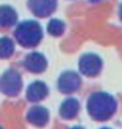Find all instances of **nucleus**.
I'll return each mask as SVG.
<instances>
[{
  "label": "nucleus",
  "mask_w": 122,
  "mask_h": 129,
  "mask_svg": "<svg viewBox=\"0 0 122 129\" xmlns=\"http://www.w3.org/2000/svg\"><path fill=\"white\" fill-rule=\"evenodd\" d=\"M82 84L81 77L74 71H65L58 78V89L63 94H72L79 89Z\"/></svg>",
  "instance_id": "nucleus-6"
},
{
  "label": "nucleus",
  "mask_w": 122,
  "mask_h": 129,
  "mask_svg": "<svg viewBox=\"0 0 122 129\" xmlns=\"http://www.w3.org/2000/svg\"><path fill=\"white\" fill-rule=\"evenodd\" d=\"M102 59L95 53H85L79 59V72L87 77H95L102 71Z\"/></svg>",
  "instance_id": "nucleus-3"
},
{
  "label": "nucleus",
  "mask_w": 122,
  "mask_h": 129,
  "mask_svg": "<svg viewBox=\"0 0 122 129\" xmlns=\"http://www.w3.org/2000/svg\"><path fill=\"white\" fill-rule=\"evenodd\" d=\"M46 31L50 36L60 37L65 31V24L60 19H51L47 24Z\"/></svg>",
  "instance_id": "nucleus-12"
},
{
  "label": "nucleus",
  "mask_w": 122,
  "mask_h": 129,
  "mask_svg": "<svg viewBox=\"0 0 122 129\" xmlns=\"http://www.w3.org/2000/svg\"><path fill=\"white\" fill-rule=\"evenodd\" d=\"M70 129H83V128H81L79 125H76V127H72V128H70Z\"/></svg>",
  "instance_id": "nucleus-16"
},
{
  "label": "nucleus",
  "mask_w": 122,
  "mask_h": 129,
  "mask_svg": "<svg viewBox=\"0 0 122 129\" xmlns=\"http://www.w3.org/2000/svg\"><path fill=\"white\" fill-rule=\"evenodd\" d=\"M13 52H14V43L7 37L0 38V57L8 58L13 55Z\"/></svg>",
  "instance_id": "nucleus-13"
},
{
  "label": "nucleus",
  "mask_w": 122,
  "mask_h": 129,
  "mask_svg": "<svg viewBox=\"0 0 122 129\" xmlns=\"http://www.w3.org/2000/svg\"><path fill=\"white\" fill-rule=\"evenodd\" d=\"M18 14L16 10L8 5L0 6V26L3 27H11L17 24Z\"/></svg>",
  "instance_id": "nucleus-11"
},
{
  "label": "nucleus",
  "mask_w": 122,
  "mask_h": 129,
  "mask_svg": "<svg viewBox=\"0 0 122 129\" xmlns=\"http://www.w3.org/2000/svg\"><path fill=\"white\" fill-rule=\"evenodd\" d=\"M16 40L24 47H36L43 39V28L35 20H25L18 24L14 31Z\"/></svg>",
  "instance_id": "nucleus-2"
},
{
  "label": "nucleus",
  "mask_w": 122,
  "mask_h": 129,
  "mask_svg": "<svg viewBox=\"0 0 122 129\" xmlns=\"http://www.w3.org/2000/svg\"><path fill=\"white\" fill-rule=\"evenodd\" d=\"M117 109L115 98L106 92H95L90 95L87 103V110L95 121H107L114 116Z\"/></svg>",
  "instance_id": "nucleus-1"
},
{
  "label": "nucleus",
  "mask_w": 122,
  "mask_h": 129,
  "mask_svg": "<svg viewBox=\"0 0 122 129\" xmlns=\"http://www.w3.org/2000/svg\"><path fill=\"white\" fill-rule=\"evenodd\" d=\"M101 129H110V128H107V127H104V128H101Z\"/></svg>",
  "instance_id": "nucleus-17"
},
{
  "label": "nucleus",
  "mask_w": 122,
  "mask_h": 129,
  "mask_svg": "<svg viewBox=\"0 0 122 129\" xmlns=\"http://www.w3.org/2000/svg\"><path fill=\"white\" fill-rule=\"evenodd\" d=\"M24 67L27 71L32 74H42L47 67L46 58L39 52H31L24 59Z\"/></svg>",
  "instance_id": "nucleus-7"
},
{
  "label": "nucleus",
  "mask_w": 122,
  "mask_h": 129,
  "mask_svg": "<svg viewBox=\"0 0 122 129\" xmlns=\"http://www.w3.org/2000/svg\"><path fill=\"white\" fill-rule=\"evenodd\" d=\"M49 117H50L49 111L44 107H40V106L31 107V109L28 110L27 116H26L27 121L32 125L38 127V128H42V127H44L46 124L49 122Z\"/></svg>",
  "instance_id": "nucleus-8"
},
{
  "label": "nucleus",
  "mask_w": 122,
  "mask_h": 129,
  "mask_svg": "<svg viewBox=\"0 0 122 129\" xmlns=\"http://www.w3.org/2000/svg\"><path fill=\"white\" fill-rule=\"evenodd\" d=\"M47 94H49V89L46 84L40 81H37L28 85L26 90V98L32 103H37V102L43 101L47 96Z\"/></svg>",
  "instance_id": "nucleus-9"
},
{
  "label": "nucleus",
  "mask_w": 122,
  "mask_h": 129,
  "mask_svg": "<svg viewBox=\"0 0 122 129\" xmlns=\"http://www.w3.org/2000/svg\"><path fill=\"white\" fill-rule=\"evenodd\" d=\"M23 86L20 75L14 70H10L1 77L0 88L8 96H16L20 92Z\"/></svg>",
  "instance_id": "nucleus-4"
},
{
  "label": "nucleus",
  "mask_w": 122,
  "mask_h": 129,
  "mask_svg": "<svg viewBox=\"0 0 122 129\" xmlns=\"http://www.w3.org/2000/svg\"><path fill=\"white\" fill-rule=\"evenodd\" d=\"M79 102L74 97H68L59 107V115L64 120H72L79 113Z\"/></svg>",
  "instance_id": "nucleus-10"
},
{
  "label": "nucleus",
  "mask_w": 122,
  "mask_h": 129,
  "mask_svg": "<svg viewBox=\"0 0 122 129\" xmlns=\"http://www.w3.org/2000/svg\"><path fill=\"white\" fill-rule=\"evenodd\" d=\"M57 0H27V7L38 18L50 17L57 10Z\"/></svg>",
  "instance_id": "nucleus-5"
},
{
  "label": "nucleus",
  "mask_w": 122,
  "mask_h": 129,
  "mask_svg": "<svg viewBox=\"0 0 122 129\" xmlns=\"http://www.w3.org/2000/svg\"><path fill=\"white\" fill-rule=\"evenodd\" d=\"M88 1H89L90 4H97V3H100L101 0H88Z\"/></svg>",
  "instance_id": "nucleus-15"
},
{
  "label": "nucleus",
  "mask_w": 122,
  "mask_h": 129,
  "mask_svg": "<svg viewBox=\"0 0 122 129\" xmlns=\"http://www.w3.org/2000/svg\"><path fill=\"white\" fill-rule=\"evenodd\" d=\"M118 18H120V20L122 21V4L120 5V7H118Z\"/></svg>",
  "instance_id": "nucleus-14"
}]
</instances>
